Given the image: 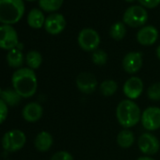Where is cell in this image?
Segmentation results:
<instances>
[{
    "mask_svg": "<svg viewBox=\"0 0 160 160\" xmlns=\"http://www.w3.org/2000/svg\"><path fill=\"white\" fill-rule=\"evenodd\" d=\"M8 113H9L8 106L2 99H0V124H2L6 121L8 117Z\"/></svg>",
    "mask_w": 160,
    "mask_h": 160,
    "instance_id": "cell-28",
    "label": "cell"
},
{
    "mask_svg": "<svg viewBox=\"0 0 160 160\" xmlns=\"http://www.w3.org/2000/svg\"><path fill=\"white\" fill-rule=\"evenodd\" d=\"M108 56L107 52L103 49L98 48L97 50L93 51L92 54V60L95 65L103 66L108 62Z\"/></svg>",
    "mask_w": 160,
    "mask_h": 160,
    "instance_id": "cell-25",
    "label": "cell"
},
{
    "mask_svg": "<svg viewBox=\"0 0 160 160\" xmlns=\"http://www.w3.org/2000/svg\"><path fill=\"white\" fill-rule=\"evenodd\" d=\"M12 88L22 98L32 97L38 89V79L35 71L30 68L17 69L12 76Z\"/></svg>",
    "mask_w": 160,
    "mask_h": 160,
    "instance_id": "cell-1",
    "label": "cell"
},
{
    "mask_svg": "<svg viewBox=\"0 0 160 160\" xmlns=\"http://www.w3.org/2000/svg\"><path fill=\"white\" fill-rule=\"evenodd\" d=\"M126 31V26L123 22H116L111 26L109 35L115 41H122L125 37Z\"/></svg>",
    "mask_w": 160,
    "mask_h": 160,
    "instance_id": "cell-23",
    "label": "cell"
},
{
    "mask_svg": "<svg viewBox=\"0 0 160 160\" xmlns=\"http://www.w3.org/2000/svg\"><path fill=\"white\" fill-rule=\"evenodd\" d=\"M99 89L104 96H112L118 91V84L112 79H108L100 84Z\"/></svg>",
    "mask_w": 160,
    "mask_h": 160,
    "instance_id": "cell-24",
    "label": "cell"
},
{
    "mask_svg": "<svg viewBox=\"0 0 160 160\" xmlns=\"http://www.w3.org/2000/svg\"><path fill=\"white\" fill-rule=\"evenodd\" d=\"M1 92H2V89L0 88V94H1Z\"/></svg>",
    "mask_w": 160,
    "mask_h": 160,
    "instance_id": "cell-34",
    "label": "cell"
},
{
    "mask_svg": "<svg viewBox=\"0 0 160 160\" xmlns=\"http://www.w3.org/2000/svg\"><path fill=\"white\" fill-rule=\"evenodd\" d=\"M137 160H154V159H153V158H152L151 156L144 155V156H140V157H138Z\"/></svg>",
    "mask_w": 160,
    "mask_h": 160,
    "instance_id": "cell-30",
    "label": "cell"
},
{
    "mask_svg": "<svg viewBox=\"0 0 160 160\" xmlns=\"http://www.w3.org/2000/svg\"><path fill=\"white\" fill-rule=\"evenodd\" d=\"M117 121L125 129H129L137 125L141 119V111L139 107L129 99L122 100L116 108Z\"/></svg>",
    "mask_w": 160,
    "mask_h": 160,
    "instance_id": "cell-2",
    "label": "cell"
},
{
    "mask_svg": "<svg viewBox=\"0 0 160 160\" xmlns=\"http://www.w3.org/2000/svg\"><path fill=\"white\" fill-rule=\"evenodd\" d=\"M137 1L145 9H154L160 4V0H137Z\"/></svg>",
    "mask_w": 160,
    "mask_h": 160,
    "instance_id": "cell-29",
    "label": "cell"
},
{
    "mask_svg": "<svg viewBox=\"0 0 160 160\" xmlns=\"http://www.w3.org/2000/svg\"><path fill=\"white\" fill-rule=\"evenodd\" d=\"M143 65V57L140 52H129L122 59V68L127 73H137Z\"/></svg>",
    "mask_w": 160,
    "mask_h": 160,
    "instance_id": "cell-13",
    "label": "cell"
},
{
    "mask_svg": "<svg viewBox=\"0 0 160 160\" xmlns=\"http://www.w3.org/2000/svg\"><path fill=\"white\" fill-rule=\"evenodd\" d=\"M138 146L143 154L150 156L157 153L160 149V142L154 135L147 132L140 135L138 139Z\"/></svg>",
    "mask_w": 160,
    "mask_h": 160,
    "instance_id": "cell-9",
    "label": "cell"
},
{
    "mask_svg": "<svg viewBox=\"0 0 160 160\" xmlns=\"http://www.w3.org/2000/svg\"><path fill=\"white\" fill-rule=\"evenodd\" d=\"M24 54L22 51L18 48H14L12 50H10L7 54L6 59L10 67L15 68V69H20L22 68V65L25 60Z\"/></svg>",
    "mask_w": 160,
    "mask_h": 160,
    "instance_id": "cell-18",
    "label": "cell"
},
{
    "mask_svg": "<svg viewBox=\"0 0 160 160\" xmlns=\"http://www.w3.org/2000/svg\"><path fill=\"white\" fill-rule=\"evenodd\" d=\"M75 84L77 89L84 94L93 93L98 87V81L96 77L93 73L89 72L79 73L76 77Z\"/></svg>",
    "mask_w": 160,
    "mask_h": 160,
    "instance_id": "cell-10",
    "label": "cell"
},
{
    "mask_svg": "<svg viewBox=\"0 0 160 160\" xmlns=\"http://www.w3.org/2000/svg\"><path fill=\"white\" fill-rule=\"evenodd\" d=\"M147 96L151 101H160V82H156L149 87Z\"/></svg>",
    "mask_w": 160,
    "mask_h": 160,
    "instance_id": "cell-26",
    "label": "cell"
},
{
    "mask_svg": "<svg viewBox=\"0 0 160 160\" xmlns=\"http://www.w3.org/2000/svg\"><path fill=\"white\" fill-rule=\"evenodd\" d=\"M43 114V108L42 107L36 103V102H31L26 105L23 108L22 115L25 121L28 122H36L41 118L42 117Z\"/></svg>",
    "mask_w": 160,
    "mask_h": 160,
    "instance_id": "cell-15",
    "label": "cell"
},
{
    "mask_svg": "<svg viewBox=\"0 0 160 160\" xmlns=\"http://www.w3.org/2000/svg\"><path fill=\"white\" fill-rule=\"evenodd\" d=\"M0 99H2L6 103L7 106L16 107L21 102L22 97L12 88V89L2 90V92H1V94H0Z\"/></svg>",
    "mask_w": 160,
    "mask_h": 160,
    "instance_id": "cell-20",
    "label": "cell"
},
{
    "mask_svg": "<svg viewBox=\"0 0 160 160\" xmlns=\"http://www.w3.org/2000/svg\"><path fill=\"white\" fill-rule=\"evenodd\" d=\"M142 126L149 132L156 131L160 128V108L149 107L141 112L140 119Z\"/></svg>",
    "mask_w": 160,
    "mask_h": 160,
    "instance_id": "cell-8",
    "label": "cell"
},
{
    "mask_svg": "<svg viewBox=\"0 0 160 160\" xmlns=\"http://www.w3.org/2000/svg\"><path fill=\"white\" fill-rule=\"evenodd\" d=\"M19 43L17 31L12 26H0V48L4 50H12Z\"/></svg>",
    "mask_w": 160,
    "mask_h": 160,
    "instance_id": "cell-7",
    "label": "cell"
},
{
    "mask_svg": "<svg viewBox=\"0 0 160 160\" xmlns=\"http://www.w3.org/2000/svg\"><path fill=\"white\" fill-rule=\"evenodd\" d=\"M27 1H28V2H33V1H36V0H27Z\"/></svg>",
    "mask_w": 160,
    "mask_h": 160,
    "instance_id": "cell-33",
    "label": "cell"
},
{
    "mask_svg": "<svg viewBox=\"0 0 160 160\" xmlns=\"http://www.w3.org/2000/svg\"><path fill=\"white\" fill-rule=\"evenodd\" d=\"M125 1H126L127 3H133V2L137 1V0H125Z\"/></svg>",
    "mask_w": 160,
    "mask_h": 160,
    "instance_id": "cell-32",
    "label": "cell"
},
{
    "mask_svg": "<svg viewBox=\"0 0 160 160\" xmlns=\"http://www.w3.org/2000/svg\"><path fill=\"white\" fill-rule=\"evenodd\" d=\"M77 42L82 50L86 52H93L98 49L101 42V38L95 29L86 28L78 33Z\"/></svg>",
    "mask_w": 160,
    "mask_h": 160,
    "instance_id": "cell-5",
    "label": "cell"
},
{
    "mask_svg": "<svg viewBox=\"0 0 160 160\" xmlns=\"http://www.w3.org/2000/svg\"><path fill=\"white\" fill-rule=\"evenodd\" d=\"M27 142L26 134L18 129L11 130L2 138V147L5 151L14 152L21 150Z\"/></svg>",
    "mask_w": 160,
    "mask_h": 160,
    "instance_id": "cell-6",
    "label": "cell"
},
{
    "mask_svg": "<svg viewBox=\"0 0 160 160\" xmlns=\"http://www.w3.org/2000/svg\"><path fill=\"white\" fill-rule=\"evenodd\" d=\"M50 160H73V157L67 151H58L51 156Z\"/></svg>",
    "mask_w": 160,
    "mask_h": 160,
    "instance_id": "cell-27",
    "label": "cell"
},
{
    "mask_svg": "<svg viewBox=\"0 0 160 160\" xmlns=\"http://www.w3.org/2000/svg\"><path fill=\"white\" fill-rule=\"evenodd\" d=\"M148 21V12L140 5H132L127 8L122 15V22L132 28H142Z\"/></svg>",
    "mask_w": 160,
    "mask_h": 160,
    "instance_id": "cell-4",
    "label": "cell"
},
{
    "mask_svg": "<svg viewBox=\"0 0 160 160\" xmlns=\"http://www.w3.org/2000/svg\"><path fill=\"white\" fill-rule=\"evenodd\" d=\"M117 143L121 148L128 149L135 143V135L129 129H123L117 136Z\"/></svg>",
    "mask_w": 160,
    "mask_h": 160,
    "instance_id": "cell-19",
    "label": "cell"
},
{
    "mask_svg": "<svg viewBox=\"0 0 160 160\" xmlns=\"http://www.w3.org/2000/svg\"><path fill=\"white\" fill-rule=\"evenodd\" d=\"M24 0H0V23L12 26L18 23L25 13Z\"/></svg>",
    "mask_w": 160,
    "mask_h": 160,
    "instance_id": "cell-3",
    "label": "cell"
},
{
    "mask_svg": "<svg viewBox=\"0 0 160 160\" xmlns=\"http://www.w3.org/2000/svg\"><path fill=\"white\" fill-rule=\"evenodd\" d=\"M43 28L47 33L51 35H58L61 33L66 28L65 17L58 12L51 13L46 17Z\"/></svg>",
    "mask_w": 160,
    "mask_h": 160,
    "instance_id": "cell-12",
    "label": "cell"
},
{
    "mask_svg": "<svg viewBox=\"0 0 160 160\" xmlns=\"http://www.w3.org/2000/svg\"><path fill=\"white\" fill-rule=\"evenodd\" d=\"M45 16L42 10L32 9L28 14V24L34 29H40L44 26Z\"/></svg>",
    "mask_w": 160,
    "mask_h": 160,
    "instance_id": "cell-17",
    "label": "cell"
},
{
    "mask_svg": "<svg viewBox=\"0 0 160 160\" xmlns=\"http://www.w3.org/2000/svg\"><path fill=\"white\" fill-rule=\"evenodd\" d=\"M156 57H157V58L160 60V44L157 46V48H156Z\"/></svg>",
    "mask_w": 160,
    "mask_h": 160,
    "instance_id": "cell-31",
    "label": "cell"
},
{
    "mask_svg": "<svg viewBox=\"0 0 160 160\" xmlns=\"http://www.w3.org/2000/svg\"><path fill=\"white\" fill-rule=\"evenodd\" d=\"M159 32L153 26H144L139 28L137 33V41L140 45L150 46L156 42L158 40Z\"/></svg>",
    "mask_w": 160,
    "mask_h": 160,
    "instance_id": "cell-14",
    "label": "cell"
},
{
    "mask_svg": "<svg viewBox=\"0 0 160 160\" xmlns=\"http://www.w3.org/2000/svg\"><path fill=\"white\" fill-rule=\"evenodd\" d=\"M143 90H144L143 81L141 78L138 76H132L128 78L122 87L123 93L129 100L138 99L142 94Z\"/></svg>",
    "mask_w": 160,
    "mask_h": 160,
    "instance_id": "cell-11",
    "label": "cell"
},
{
    "mask_svg": "<svg viewBox=\"0 0 160 160\" xmlns=\"http://www.w3.org/2000/svg\"><path fill=\"white\" fill-rule=\"evenodd\" d=\"M25 60H26L28 68L35 71L36 69H39L41 67V65L42 63V56L39 51L31 50L26 55Z\"/></svg>",
    "mask_w": 160,
    "mask_h": 160,
    "instance_id": "cell-21",
    "label": "cell"
},
{
    "mask_svg": "<svg viewBox=\"0 0 160 160\" xmlns=\"http://www.w3.org/2000/svg\"><path fill=\"white\" fill-rule=\"evenodd\" d=\"M64 0H39V7L42 12H56L63 5Z\"/></svg>",
    "mask_w": 160,
    "mask_h": 160,
    "instance_id": "cell-22",
    "label": "cell"
},
{
    "mask_svg": "<svg viewBox=\"0 0 160 160\" xmlns=\"http://www.w3.org/2000/svg\"><path fill=\"white\" fill-rule=\"evenodd\" d=\"M53 142H54V139H53L52 135L49 132L42 131L36 136L35 140H34V145H35V148L39 152H44L50 150V148L53 145Z\"/></svg>",
    "mask_w": 160,
    "mask_h": 160,
    "instance_id": "cell-16",
    "label": "cell"
}]
</instances>
